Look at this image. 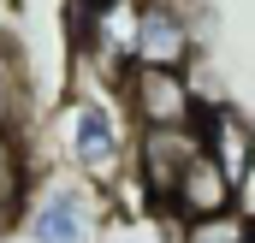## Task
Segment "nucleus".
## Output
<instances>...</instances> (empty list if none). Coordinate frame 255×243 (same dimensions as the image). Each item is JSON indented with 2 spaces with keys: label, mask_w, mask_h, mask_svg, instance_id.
<instances>
[{
  "label": "nucleus",
  "mask_w": 255,
  "mask_h": 243,
  "mask_svg": "<svg viewBox=\"0 0 255 243\" xmlns=\"http://www.w3.org/2000/svg\"><path fill=\"white\" fill-rule=\"evenodd\" d=\"M60 124V148L77 166V184L89 190H119L130 172V124L119 113L113 95H65V107L54 113Z\"/></svg>",
  "instance_id": "f257e3e1"
},
{
  "label": "nucleus",
  "mask_w": 255,
  "mask_h": 243,
  "mask_svg": "<svg viewBox=\"0 0 255 243\" xmlns=\"http://www.w3.org/2000/svg\"><path fill=\"white\" fill-rule=\"evenodd\" d=\"M119 113L130 130H196V95L184 83V71H142L130 65L113 89Z\"/></svg>",
  "instance_id": "f03ea898"
},
{
  "label": "nucleus",
  "mask_w": 255,
  "mask_h": 243,
  "mask_svg": "<svg viewBox=\"0 0 255 243\" xmlns=\"http://www.w3.org/2000/svg\"><path fill=\"white\" fill-rule=\"evenodd\" d=\"M196 148L220 166V178L232 184L238 196L255 178V119L238 101H220V107H202L196 113Z\"/></svg>",
  "instance_id": "7ed1b4c3"
},
{
  "label": "nucleus",
  "mask_w": 255,
  "mask_h": 243,
  "mask_svg": "<svg viewBox=\"0 0 255 243\" xmlns=\"http://www.w3.org/2000/svg\"><path fill=\"white\" fill-rule=\"evenodd\" d=\"M190 154H196V130H130V172L125 178L136 184L148 214L166 208V196H172L178 172L190 166Z\"/></svg>",
  "instance_id": "20e7f679"
},
{
  "label": "nucleus",
  "mask_w": 255,
  "mask_h": 243,
  "mask_svg": "<svg viewBox=\"0 0 255 243\" xmlns=\"http://www.w3.org/2000/svg\"><path fill=\"white\" fill-rule=\"evenodd\" d=\"M238 190L220 178V166L196 148L190 166L178 172V184H172V196H166V208H160V220L166 226H196V220H220V214H238Z\"/></svg>",
  "instance_id": "39448f33"
},
{
  "label": "nucleus",
  "mask_w": 255,
  "mask_h": 243,
  "mask_svg": "<svg viewBox=\"0 0 255 243\" xmlns=\"http://www.w3.org/2000/svg\"><path fill=\"white\" fill-rule=\"evenodd\" d=\"M30 243H89V190L83 184H48L30 214H24Z\"/></svg>",
  "instance_id": "423d86ee"
},
{
  "label": "nucleus",
  "mask_w": 255,
  "mask_h": 243,
  "mask_svg": "<svg viewBox=\"0 0 255 243\" xmlns=\"http://www.w3.org/2000/svg\"><path fill=\"white\" fill-rule=\"evenodd\" d=\"M36 77H30V60L18 48V36H0V130H12L24 148L36 142Z\"/></svg>",
  "instance_id": "0eeeda50"
},
{
  "label": "nucleus",
  "mask_w": 255,
  "mask_h": 243,
  "mask_svg": "<svg viewBox=\"0 0 255 243\" xmlns=\"http://www.w3.org/2000/svg\"><path fill=\"white\" fill-rule=\"evenodd\" d=\"M255 214H220V220H196V226H178V243H250Z\"/></svg>",
  "instance_id": "6e6552de"
}]
</instances>
